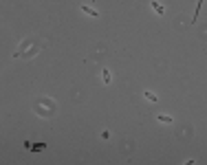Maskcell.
<instances>
[{
  "label": "cell",
  "instance_id": "obj_1",
  "mask_svg": "<svg viewBox=\"0 0 207 165\" xmlns=\"http://www.w3.org/2000/svg\"><path fill=\"white\" fill-rule=\"evenodd\" d=\"M80 9L86 13V16H90V18H99V11L95 9V7H90V5H86V2H82L80 5Z\"/></svg>",
  "mask_w": 207,
  "mask_h": 165
},
{
  "label": "cell",
  "instance_id": "obj_2",
  "mask_svg": "<svg viewBox=\"0 0 207 165\" xmlns=\"http://www.w3.org/2000/svg\"><path fill=\"white\" fill-rule=\"evenodd\" d=\"M150 7H152L154 11H157L159 16H163V13H165V9H163V5L159 2V0H150Z\"/></svg>",
  "mask_w": 207,
  "mask_h": 165
},
{
  "label": "cell",
  "instance_id": "obj_3",
  "mask_svg": "<svg viewBox=\"0 0 207 165\" xmlns=\"http://www.w3.org/2000/svg\"><path fill=\"white\" fill-rule=\"evenodd\" d=\"M157 121H161V123H174V119L167 117V115H157Z\"/></svg>",
  "mask_w": 207,
  "mask_h": 165
},
{
  "label": "cell",
  "instance_id": "obj_4",
  "mask_svg": "<svg viewBox=\"0 0 207 165\" xmlns=\"http://www.w3.org/2000/svg\"><path fill=\"white\" fill-rule=\"evenodd\" d=\"M143 97H146L148 101H154V104H157V95H154V92H150V90H146V92H143Z\"/></svg>",
  "mask_w": 207,
  "mask_h": 165
},
{
  "label": "cell",
  "instance_id": "obj_5",
  "mask_svg": "<svg viewBox=\"0 0 207 165\" xmlns=\"http://www.w3.org/2000/svg\"><path fill=\"white\" fill-rule=\"evenodd\" d=\"M101 79L106 81V84H110V73L108 71H104V75H101Z\"/></svg>",
  "mask_w": 207,
  "mask_h": 165
}]
</instances>
